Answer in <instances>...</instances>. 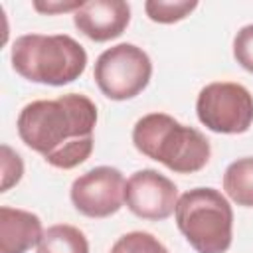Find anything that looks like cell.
Wrapping results in <instances>:
<instances>
[{"instance_id":"cell-11","label":"cell","mask_w":253,"mask_h":253,"mask_svg":"<svg viewBox=\"0 0 253 253\" xmlns=\"http://www.w3.org/2000/svg\"><path fill=\"white\" fill-rule=\"evenodd\" d=\"M38 253H89V241L75 225L57 223L43 231Z\"/></svg>"},{"instance_id":"cell-12","label":"cell","mask_w":253,"mask_h":253,"mask_svg":"<svg viewBox=\"0 0 253 253\" xmlns=\"http://www.w3.org/2000/svg\"><path fill=\"white\" fill-rule=\"evenodd\" d=\"M225 194L243 208H253V156L237 158L223 174Z\"/></svg>"},{"instance_id":"cell-2","label":"cell","mask_w":253,"mask_h":253,"mask_svg":"<svg viewBox=\"0 0 253 253\" xmlns=\"http://www.w3.org/2000/svg\"><path fill=\"white\" fill-rule=\"evenodd\" d=\"M132 142L140 154L176 174L202 170L211 154L210 140L198 128L186 126L166 113L140 117L132 128Z\"/></svg>"},{"instance_id":"cell-9","label":"cell","mask_w":253,"mask_h":253,"mask_svg":"<svg viewBox=\"0 0 253 253\" xmlns=\"http://www.w3.org/2000/svg\"><path fill=\"white\" fill-rule=\"evenodd\" d=\"M130 22V6L125 0H89L73 12L75 28L93 42L119 38Z\"/></svg>"},{"instance_id":"cell-15","label":"cell","mask_w":253,"mask_h":253,"mask_svg":"<svg viewBox=\"0 0 253 253\" xmlns=\"http://www.w3.org/2000/svg\"><path fill=\"white\" fill-rule=\"evenodd\" d=\"M2 152V186L0 192H8L12 186H16L22 180L24 174V162L18 152H14L8 144L0 146Z\"/></svg>"},{"instance_id":"cell-3","label":"cell","mask_w":253,"mask_h":253,"mask_svg":"<svg viewBox=\"0 0 253 253\" xmlns=\"http://www.w3.org/2000/svg\"><path fill=\"white\" fill-rule=\"evenodd\" d=\"M12 67L24 79L43 85H67L87 67V51L67 34H26L12 45Z\"/></svg>"},{"instance_id":"cell-14","label":"cell","mask_w":253,"mask_h":253,"mask_svg":"<svg viewBox=\"0 0 253 253\" xmlns=\"http://www.w3.org/2000/svg\"><path fill=\"white\" fill-rule=\"evenodd\" d=\"M109 253H168V249L146 231H130L115 241Z\"/></svg>"},{"instance_id":"cell-7","label":"cell","mask_w":253,"mask_h":253,"mask_svg":"<svg viewBox=\"0 0 253 253\" xmlns=\"http://www.w3.org/2000/svg\"><path fill=\"white\" fill-rule=\"evenodd\" d=\"M125 176L111 166H97L71 184V202L87 217H109L125 204Z\"/></svg>"},{"instance_id":"cell-8","label":"cell","mask_w":253,"mask_h":253,"mask_svg":"<svg viewBox=\"0 0 253 253\" xmlns=\"http://www.w3.org/2000/svg\"><path fill=\"white\" fill-rule=\"evenodd\" d=\"M125 204L134 215L142 219H166L176 211L178 188L164 174L144 168L126 180Z\"/></svg>"},{"instance_id":"cell-16","label":"cell","mask_w":253,"mask_h":253,"mask_svg":"<svg viewBox=\"0 0 253 253\" xmlns=\"http://www.w3.org/2000/svg\"><path fill=\"white\" fill-rule=\"evenodd\" d=\"M233 57L235 61L253 73V24L243 26L233 40Z\"/></svg>"},{"instance_id":"cell-17","label":"cell","mask_w":253,"mask_h":253,"mask_svg":"<svg viewBox=\"0 0 253 253\" xmlns=\"http://www.w3.org/2000/svg\"><path fill=\"white\" fill-rule=\"evenodd\" d=\"M83 2H47V4H42V2H34V8L38 12H45V14H55V12H69V10H79Z\"/></svg>"},{"instance_id":"cell-13","label":"cell","mask_w":253,"mask_h":253,"mask_svg":"<svg viewBox=\"0 0 253 253\" xmlns=\"http://www.w3.org/2000/svg\"><path fill=\"white\" fill-rule=\"evenodd\" d=\"M198 8V2L190 0H148L144 2L146 16L158 24H174L190 16Z\"/></svg>"},{"instance_id":"cell-6","label":"cell","mask_w":253,"mask_h":253,"mask_svg":"<svg viewBox=\"0 0 253 253\" xmlns=\"http://www.w3.org/2000/svg\"><path fill=\"white\" fill-rule=\"evenodd\" d=\"M196 113L211 132L241 134L253 125V95L239 83L215 81L200 91Z\"/></svg>"},{"instance_id":"cell-10","label":"cell","mask_w":253,"mask_h":253,"mask_svg":"<svg viewBox=\"0 0 253 253\" xmlns=\"http://www.w3.org/2000/svg\"><path fill=\"white\" fill-rule=\"evenodd\" d=\"M43 235L42 219L26 210L0 208V253H26Z\"/></svg>"},{"instance_id":"cell-1","label":"cell","mask_w":253,"mask_h":253,"mask_svg":"<svg viewBox=\"0 0 253 253\" xmlns=\"http://www.w3.org/2000/svg\"><path fill=\"white\" fill-rule=\"evenodd\" d=\"M95 125L97 107L81 93L32 101L16 123L22 142L61 170H71L91 156Z\"/></svg>"},{"instance_id":"cell-5","label":"cell","mask_w":253,"mask_h":253,"mask_svg":"<svg viewBox=\"0 0 253 253\" xmlns=\"http://www.w3.org/2000/svg\"><path fill=\"white\" fill-rule=\"evenodd\" d=\"M101 93L113 101H126L144 91L152 77V61L134 43H119L105 49L93 69Z\"/></svg>"},{"instance_id":"cell-4","label":"cell","mask_w":253,"mask_h":253,"mask_svg":"<svg viewBox=\"0 0 253 253\" xmlns=\"http://www.w3.org/2000/svg\"><path fill=\"white\" fill-rule=\"evenodd\" d=\"M176 225L198 253H225L233 237V210L215 188L184 192L176 204Z\"/></svg>"}]
</instances>
